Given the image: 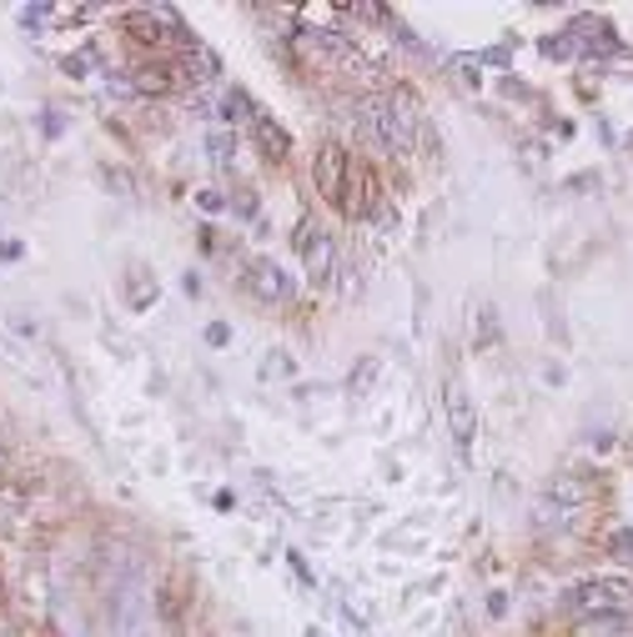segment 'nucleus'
Segmentation results:
<instances>
[{
	"label": "nucleus",
	"mask_w": 633,
	"mask_h": 637,
	"mask_svg": "<svg viewBox=\"0 0 633 637\" xmlns=\"http://www.w3.org/2000/svg\"><path fill=\"white\" fill-rule=\"evenodd\" d=\"M383 201V181H377V171H372V161H362V156H352V166H347V186H342V217L347 221H357V217H367L372 206Z\"/></svg>",
	"instance_id": "nucleus-1"
},
{
	"label": "nucleus",
	"mask_w": 633,
	"mask_h": 637,
	"mask_svg": "<svg viewBox=\"0 0 633 637\" xmlns=\"http://www.w3.org/2000/svg\"><path fill=\"white\" fill-rule=\"evenodd\" d=\"M347 166H352V152L328 140V146H316V161H312V176H316V191L328 206H342V186H347Z\"/></svg>",
	"instance_id": "nucleus-2"
},
{
	"label": "nucleus",
	"mask_w": 633,
	"mask_h": 637,
	"mask_svg": "<svg viewBox=\"0 0 633 637\" xmlns=\"http://www.w3.org/2000/svg\"><path fill=\"white\" fill-rule=\"evenodd\" d=\"M262 130V140H267V156H287V136L282 130H272V126H257Z\"/></svg>",
	"instance_id": "nucleus-3"
}]
</instances>
